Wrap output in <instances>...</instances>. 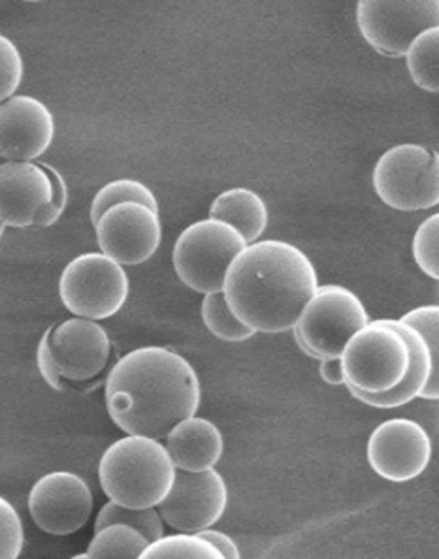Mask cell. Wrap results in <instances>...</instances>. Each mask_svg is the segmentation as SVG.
<instances>
[{"label": "cell", "mask_w": 439, "mask_h": 559, "mask_svg": "<svg viewBox=\"0 0 439 559\" xmlns=\"http://www.w3.org/2000/svg\"><path fill=\"white\" fill-rule=\"evenodd\" d=\"M178 467L166 444L147 436H127L110 444L98 464L106 498L132 509L158 507L173 490Z\"/></svg>", "instance_id": "cell-3"}, {"label": "cell", "mask_w": 439, "mask_h": 559, "mask_svg": "<svg viewBox=\"0 0 439 559\" xmlns=\"http://www.w3.org/2000/svg\"><path fill=\"white\" fill-rule=\"evenodd\" d=\"M210 217L225 221L228 225L236 226L248 243L259 241L268 228V205L261 194L246 189L234 187L221 192L217 199L210 205Z\"/></svg>", "instance_id": "cell-19"}, {"label": "cell", "mask_w": 439, "mask_h": 559, "mask_svg": "<svg viewBox=\"0 0 439 559\" xmlns=\"http://www.w3.org/2000/svg\"><path fill=\"white\" fill-rule=\"evenodd\" d=\"M316 266L298 247L280 239L249 243L225 280V298L248 326L262 334L295 330L317 293Z\"/></svg>", "instance_id": "cell-2"}, {"label": "cell", "mask_w": 439, "mask_h": 559, "mask_svg": "<svg viewBox=\"0 0 439 559\" xmlns=\"http://www.w3.org/2000/svg\"><path fill=\"white\" fill-rule=\"evenodd\" d=\"M23 2H44V0H23Z\"/></svg>", "instance_id": "cell-34"}, {"label": "cell", "mask_w": 439, "mask_h": 559, "mask_svg": "<svg viewBox=\"0 0 439 559\" xmlns=\"http://www.w3.org/2000/svg\"><path fill=\"white\" fill-rule=\"evenodd\" d=\"M248 246L244 234L225 221H197L174 243V272L194 293H221L234 260Z\"/></svg>", "instance_id": "cell-4"}, {"label": "cell", "mask_w": 439, "mask_h": 559, "mask_svg": "<svg viewBox=\"0 0 439 559\" xmlns=\"http://www.w3.org/2000/svg\"><path fill=\"white\" fill-rule=\"evenodd\" d=\"M400 321L417 328L432 353V376L420 397L439 400V306H423L405 313Z\"/></svg>", "instance_id": "cell-26"}, {"label": "cell", "mask_w": 439, "mask_h": 559, "mask_svg": "<svg viewBox=\"0 0 439 559\" xmlns=\"http://www.w3.org/2000/svg\"><path fill=\"white\" fill-rule=\"evenodd\" d=\"M158 558L221 559L223 554L199 533L178 532L153 540L142 554V559Z\"/></svg>", "instance_id": "cell-24"}, {"label": "cell", "mask_w": 439, "mask_h": 559, "mask_svg": "<svg viewBox=\"0 0 439 559\" xmlns=\"http://www.w3.org/2000/svg\"><path fill=\"white\" fill-rule=\"evenodd\" d=\"M405 62L417 87L439 95V27L428 28L412 41Z\"/></svg>", "instance_id": "cell-21"}, {"label": "cell", "mask_w": 439, "mask_h": 559, "mask_svg": "<svg viewBox=\"0 0 439 559\" xmlns=\"http://www.w3.org/2000/svg\"><path fill=\"white\" fill-rule=\"evenodd\" d=\"M413 259L428 277L439 281V213L426 218L413 238Z\"/></svg>", "instance_id": "cell-27"}, {"label": "cell", "mask_w": 439, "mask_h": 559, "mask_svg": "<svg viewBox=\"0 0 439 559\" xmlns=\"http://www.w3.org/2000/svg\"><path fill=\"white\" fill-rule=\"evenodd\" d=\"M319 373L323 377V381L329 382V384H345L342 358H324V360H321Z\"/></svg>", "instance_id": "cell-33"}, {"label": "cell", "mask_w": 439, "mask_h": 559, "mask_svg": "<svg viewBox=\"0 0 439 559\" xmlns=\"http://www.w3.org/2000/svg\"><path fill=\"white\" fill-rule=\"evenodd\" d=\"M51 326L46 330V334L41 335L40 343H38V350H36V364L40 369V376L44 381L48 382L49 386L54 390L67 389V379L61 376L59 366H57L56 358L51 355Z\"/></svg>", "instance_id": "cell-30"}, {"label": "cell", "mask_w": 439, "mask_h": 559, "mask_svg": "<svg viewBox=\"0 0 439 559\" xmlns=\"http://www.w3.org/2000/svg\"><path fill=\"white\" fill-rule=\"evenodd\" d=\"M150 539L129 524H110L95 532L87 552L76 558H142Z\"/></svg>", "instance_id": "cell-20"}, {"label": "cell", "mask_w": 439, "mask_h": 559, "mask_svg": "<svg viewBox=\"0 0 439 559\" xmlns=\"http://www.w3.org/2000/svg\"><path fill=\"white\" fill-rule=\"evenodd\" d=\"M93 491L76 473L54 471L36 480L28 493V512L36 527L64 537L85 527L93 514Z\"/></svg>", "instance_id": "cell-11"}, {"label": "cell", "mask_w": 439, "mask_h": 559, "mask_svg": "<svg viewBox=\"0 0 439 559\" xmlns=\"http://www.w3.org/2000/svg\"><path fill=\"white\" fill-rule=\"evenodd\" d=\"M41 166L48 170L49 178L54 181V189H56L54 202H51L48 212L44 213V217L38 223L40 228H48V226L56 225L57 221L61 218L62 212L67 207V202H69V191H67V181H64V178L54 166H49V164H41Z\"/></svg>", "instance_id": "cell-31"}, {"label": "cell", "mask_w": 439, "mask_h": 559, "mask_svg": "<svg viewBox=\"0 0 439 559\" xmlns=\"http://www.w3.org/2000/svg\"><path fill=\"white\" fill-rule=\"evenodd\" d=\"M166 449L181 471H206L220 464L225 439L220 428L200 416H189L166 436Z\"/></svg>", "instance_id": "cell-17"}, {"label": "cell", "mask_w": 439, "mask_h": 559, "mask_svg": "<svg viewBox=\"0 0 439 559\" xmlns=\"http://www.w3.org/2000/svg\"><path fill=\"white\" fill-rule=\"evenodd\" d=\"M59 296L74 317L104 321L127 304L129 275L123 264L103 251L80 254L62 270Z\"/></svg>", "instance_id": "cell-8"}, {"label": "cell", "mask_w": 439, "mask_h": 559, "mask_svg": "<svg viewBox=\"0 0 439 559\" xmlns=\"http://www.w3.org/2000/svg\"><path fill=\"white\" fill-rule=\"evenodd\" d=\"M394 322L412 348V369L405 376L404 381L387 392H363V390L347 386L353 396L370 407H378V409H394V407H402L405 403L413 402L415 397H420V394L425 392L426 384L430 381V376H432V353H430V347L423 334L417 328H413L412 324L400 321V319Z\"/></svg>", "instance_id": "cell-18"}, {"label": "cell", "mask_w": 439, "mask_h": 559, "mask_svg": "<svg viewBox=\"0 0 439 559\" xmlns=\"http://www.w3.org/2000/svg\"><path fill=\"white\" fill-rule=\"evenodd\" d=\"M25 546V530L20 514L7 498L0 501V558H20Z\"/></svg>", "instance_id": "cell-29"}, {"label": "cell", "mask_w": 439, "mask_h": 559, "mask_svg": "<svg viewBox=\"0 0 439 559\" xmlns=\"http://www.w3.org/2000/svg\"><path fill=\"white\" fill-rule=\"evenodd\" d=\"M25 75V64L20 49L8 36L0 38V98H12L20 90Z\"/></svg>", "instance_id": "cell-28"}, {"label": "cell", "mask_w": 439, "mask_h": 559, "mask_svg": "<svg viewBox=\"0 0 439 559\" xmlns=\"http://www.w3.org/2000/svg\"><path fill=\"white\" fill-rule=\"evenodd\" d=\"M56 138V119L48 106L28 95H14L0 106V157L36 160Z\"/></svg>", "instance_id": "cell-16"}, {"label": "cell", "mask_w": 439, "mask_h": 559, "mask_svg": "<svg viewBox=\"0 0 439 559\" xmlns=\"http://www.w3.org/2000/svg\"><path fill=\"white\" fill-rule=\"evenodd\" d=\"M200 537H204V539L210 540L221 554H223V558L227 559H240L241 552L238 545L234 543L228 535L225 533L215 532V530H204V532L199 533Z\"/></svg>", "instance_id": "cell-32"}, {"label": "cell", "mask_w": 439, "mask_h": 559, "mask_svg": "<svg viewBox=\"0 0 439 559\" xmlns=\"http://www.w3.org/2000/svg\"><path fill=\"white\" fill-rule=\"evenodd\" d=\"M228 488L220 471L176 473L173 490L158 503V512L176 532L200 533L217 524L227 511Z\"/></svg>", "instance_id": "cell-10"}, {"label": "cell", "mask_w": 439, "mask_h": 559, "mask_svg": "<svg viewBox=\"0 0 439 559\" xmlns=\"http://www.w3.org/2000/svg\"><path fill=\"white\" fill-rule=\"evenodd\" d=\"M104 400L111 420L127 436L163 441L176 424L197 415L199 376L170 348H134L111 368Z\"/></svg>", "instance_id": "cell-1"}, {"label": "cell", "mask_w": 439, "mask_h": 559, "mask_svg": "<svg viewBox=\"0 0 439 559\" xmlns=\"http://www.w3.org/2000/svg\"><path fill=\"white\" fill-rule=\"evenodd\" d=\"M357 25L378 53L399 59L420 33L439 27V0H358Z\"/></svg>", "instance_id": "cell-9"}, {"label": "cell", "mask_w": 439, "mask_h": 559, "mask_svg": "<svg viewBox=\"0 0 439 559\" xmlns=\"http://www.w3.org/2000/svg\"><path fill=\"white\" fill-rule=\"evenodd\" d=\"M93 226L100 251L123 266L144 264L163 241L158 210L142 202L111 205Z\"/></svg>", "instance_id": "cell-12"}, {"label": "cell", "mask_w": 439, "mask_h": 559, "mask_svg": "<svg viewBox=\"0 0 439 559\" xmlns=\"http://www.w3.org/2000/svg\"><path fill=\"white\" fill-rule=\"evenodd\" d=\"M49 345L61 376L72 384L93 381L110 361V335L93 319L76 317L51 326Z\"/></svg>", "instance_id": "cell-14"}, {"label": "cell", "mask_w": 439, "mask_h": 559, "mask_svg": "<svg viewBox=\"0 0 439 559\" xmlns=\"http://www.w3.org/2000/svg\"><path fill=\"white\" fill-rule=\"evenodd\" d=\"M371 181L392 210H432L439 204V153L417 144L391 147L376 164Z\"/></svg>", "instance_id": "cell-7"}, {"label": "cell", "mask_w": 439, "mask_h": 559, "mask_svg": "<svg viewBox=\"0 0 439 559\" xmlns=\"http://www.w3.org/2000/svg\"><path fill=\"white\" fill-rule=\"evenodd\" d=\"M121 202H142V204L152 205L153 210H158L157 199L147 189V185L137 179H116L104 185L103 189L96 192L91 204V223L95 225L111 205L121 204Z\"/></svg>", "instance_id": "cell-25"}, {"label": "cell", "mask_w": 439, "mask_h": 559, "mask_svg": "<svg viewBox=\"0 0 439 559\" xmlns=\"http://www.w3.org/2000/svg\"><path fill=\"white\" fill-rule=\"evenodd\" d=\"M110 524H129L144 533L145 537L153 540L161 539L165 535V520L161 516L157 507L150 509H132V507L119 506L116 501H108L96 514L95 532Z\"/></svg>", "instance_id": "cell-23"}, {"label": "cell", "mask_w": 439, "mask_h": 559, "mask_svg": "<svg viewBox=\"0 0 439 559\" xmlns=\"http://www.w3.org/2000/svg\"><path fill=\"white\" fill-rule=\"evenodd\" d=\"M345 384L363 392L399 386L412 369V348L391 319L368 322L351 337L342 355Z\"/></svg>", "instance_id": "cell-5"}, {"label": "cell", "mask_w": 439, "mask_h": 559, "mask_svg": "<svg viewBox=\"0 0 439 559\" xmlns=\"http://www.w3.org/2000/svg\"><path fill=\"white\" fill-rule=\"evenodd\" d=\"M366 454L379 477L407 483L423 475L430 464L432 441L419 423L392 418L371 431Z\"/></svg>", "instance_id": "cell-13"}, {"label": "cell", "mask_w": 439, "mask_h": 559, "mask_svg": "<svg viewBox=\"0 0 439 559\" xmlns=\"http://www.w3.org/2000/svg\"><path fill=\"white\" fill-rule=\"evenodd\" d=\"M368 322L370 317L357 294L340 285H324L317 288L296 322L295 337L311 358H342L351 337Z\"/></svg>", "instance_id": "cell-6"}, {"label": "cell", "mask_w": 439, "mask_h": 559, "mask_svg": "<svg viewBox=\"0 0 439 559\" xmlns=\"http://www.w3.org/2000/svg\"><path fill=\"white\" fill-rule=\"evenodd\" d=\"M54 181L35 160H7L0 166V221L2 226H38L54 202Z\"/></svg>", "instance_id": "cell-15"}, {"label": "cell", "mask_w": 439, "mask_h": 559, "mask_svg": "<svg viewBox=\"0 0 439 559\" xmlns=\"http://www.w3.org/2000/svg\"><path fill=\"white\" fill-rule=\"evenodd\" d=\"M202 321H204V326L221 342H248L257 334V330L248 326L238 314L234 313L223 290L204 296Z\"/></svg>", "instance_id": "cell-22"}]
</instances>
